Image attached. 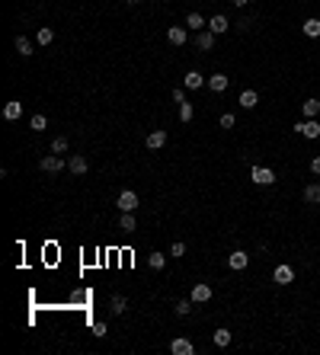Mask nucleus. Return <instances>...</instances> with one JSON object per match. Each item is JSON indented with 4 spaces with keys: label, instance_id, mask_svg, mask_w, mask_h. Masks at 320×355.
Returning <instances> with one entry per match:
<instances>
[{
    "label": "nucleus",
    "instance_id": "nucleus-15",
    "mask_svg": "<svg viewBox=\"0 0 320 355\" xmlns=\"http://www.w3.org/2000/svg\"><path fill=\"white\" fill-rule=\"evenodd\" d=\"M237 103H240L243 109H256V103H259V93H256V90H243L240 96H237Z\"/></svg>",
    "mask_w": 320,
    "mask_h": 355
},
{
    "label": "nucleus",
    "instance_id": "nucleus-27",
    "mask_svg": "<svg viewBox=\"0 0 320 355\" xmlns=\"http://www.w3.org/2000/svg\"><path fill=\"white\" fill-rule=\"evenodd\" d=\"M147 266L160 272L163 266H167V256H163V253H151V256H147Z\"/></svg>",
    "mask_w": 320,
    "mask_h": 355
},
{
    "label": "nucleus",
    "instance_id": "nucleus-23",
    "mask_svg": "<svg viewBox=\"0 0 320 355\" xmlns=\"http://www.w3.org/2000/svg\"><path fill=\"white\" fill-rule=\"evenodd\" d=\"M35 42H39V45H52L55 42V29L52 26H42L39 32H35Z\"/></svg>",
    "mask_w": 320,
    "mask_h": 355
},
{
    "label": "nucleus",
    "instance_id": "nucleus-20",
    "mask_svg": "<svg viewBox=\"0 0 320 355\" xmlns=\"http://www.w3.org/2000/svg\"><path fill=\"white\" fill-rule=\"evenodd\" d=\"M301 29H304V35H307V39H317V35H320V19H317V16L304 19V22H301Z\"/></svg>",
    "mask_w": 320,
    "mask_h": 355
},
{
    "label": "nucleus",
    "instance_id": "nucleus-40",
    "mask_svg": "<svg viewBox=\"0 0 320 355\" xmlns=\"http://www.w3.org/2000/svg\"><path fill=\"white\" fill-rule=\"evenodd\" d=\"M317 58H320V55H317Z\"/></svg>",
    "mask_w": 320,
    "mask_h": 355
},
{
    "label": "nucleus",
    "instance_id": "nucleus-11",
    "mask_svg": "<svg viewBox=\"0 0 320 355\" xmlns=\"http://www.w3.org/2000/svg\"><path fill=\"white\" fill-rule=\"evenodd\" d=\"M67 170L74 173V176H84V173H87V157H80V154H70V160H67Z\"/></svg>",
    "mask_w": 320,
    "mask_h": 355
},
{
    "label": "nucleus",
    "instance_id": "nucleus-34",
    "mask_svg": "<svg viewBox=\"0 0 320 355\" xmlns=\"http://www.w3.org/2000/svg\"><path fill=\"white\" fill-rule=\"evenodd\" d=\"M173 103H186V87H176L173 90Z\"/></svg>",
    "mask_w": 320,
    "mask_h": 355
},
{
    "label": "nucleus",
    "instance_id": "nucleus-5",
    "mask_svg": "<svg viewBox=\"0 0 320 355\" xmlns=\"http://www.w3.org/2000/svg\"><path fill=\"white\" fill-rule=\"evenodd\" d=\"M39 167H42L45 173H61V170L67 167V160H61L58 154H48V157H42V163H39Z\"/></svg>",
    "mask_w": 320,
    "mask_h": 355
},
{
    "label": "nucleus",
    "instance_id": "nucleus-24",
    "mask_svg": "<svg viewBox=\"0 0 320 355\" xmlns=\"http://www.w3.org/2000/svg\"><path fill=\"white\" fill-rule=\"evenodd\" d=\"M13 45H16L19 58H29V55H32V42L26 39V35H16V42H13Z\"/></svg>",
    "mask_w": 320,
    "mask_h": 355
},
{
    "label": "nucleus",
    "instance_id": "nucleus-38",
    "mask_svg": "<svg viewBox=\"0 0 320 355\" xmlns=\"http://www.w3.org/2000/svg\"><path fill=\"white\" fill-rule=\"evenodd\" d=\"M125 4H141V0H125Z\"/></svg>",
    "mask_w": 320,
    "mask_h": 355
},
{
    "label": "nucleus",
    "instance_id": "nucleus-9",
    "mask_svg": "<svg viewBox=\"0 0 320 355\" xmlns=\"http://www.w3.org/2000/svg\"><path fill=\"white\" fill-rule=\"evenodd\" d=\"M118 208H122V211H135L138 208V192H132V189L118 192Z\"/></svg>",
    "mask_w": 320,
    "mask_h": 355
},
{
    "label": "nucleus",
    "instance_id": "nucleus-7",
    "mask_svg": "<svg viewBox=\"0 0 320 355\" xmlns=\"http://www.w3.org/2000/svg\"><path fill=\"white\" fill-rule=\"evenodd\" d=\"M215 39H218V35L211 32V29H202V32H195V48H202V52H211V48H215Z\"/></svg>",
    "mask_w": 320,
    "mask_h": 355
},
{
    "label": "nucleus",
    "instance_id": "nucleus-8",
    "mask_svg": "<svg viewBox=\"0 0 320 355\" xmlns=\"http://www.w3.org/2000/svg\"><path fill=\"white\" fill-rule=\"evenodd\" d=\"M170 352H173V355H195V346H192L186 336H176V339L170 342Z\"/></svg>",
    "mask_w": 320,
    "mask_h": 355
},
{
    "label": "nucleus",
    "instance_id": "nucleus-22",
    "mask_svg": "<svg viewBox=\"0 0 320 355\" xmlns=\"http://www.w3.org/2000/svg\"><path fill=\"white\" fill-rule=\"evenodd\" d=\"M211 339H215V346L218 349H224V346H231V329H215V333H211Z\"/></svg>",
    "mask_w": 320,
    "mask_h": 355
},
{
    "label": "nucleus",
    "instance_id": "nucleus-30",
    "mask_svg": "<svg viewBox=\"0 0 320 355\" xmlns=\"http://www.w3.org/2000/svg\"><path fill=\"white\" fill-rule=\"evenodd\" d=\"M45 128H48V118H45L42 112H35L32 115V132H45Z\"/></svg>",
    "mask_w": 320,
    "mask_h": 355
},
{
    "label": "nucleus",
    "instance_id": "nucleus-39",
    "mask_svg": "<svg viewBox=\"0 0 320 355\" xmlns=\"http://www.w3.org/2000/svg\"><path fill=\"white\" fill-rule=\"evenodd\" d=\"M301 4H307V0H301Z\"/></svg>",
    "mask_w": 320,
    "mask_h": 355
},
{
    "label": "nucleus",
    "instance_id": "nucleus-6",
    "mask_svg": "<svg viewBox=\"0 0 320 355\" xmlns=\"http://www.w3.org/2000/svg\"><path fill=\"white\" fill-rule=\"evenodd\" d=\"M228 266H231L234 272L247 269V266H250V253H247V250H234V253L228 256Z\"/></svg>",
    "mask_w": 320,
    "mask_h": 355
},
{
    "label": "nucleus",
    "instance_id": "nucleus-1",
    "mask_svg": "<svg viewBox=\"0 0 320 355\" xmlns=\"http://www.w3.org/2000/svg\"><path fill=\"white\" fill-rule=\"evenodd\" d=\"M294 132H298L301 138H307V141H317L320 138V122L317 118H304V122L294 125Z\"/></svg>",
    "mask_w": 320,
    "mask_h": 355
},
{
    "label": "nucleus",
    "instance_id": "nucleus-16",
    "mask_svg": "<svg viewBox=\"0 0 320 355\" xmlns=\"http://www.w3.org/2000/svg\"><path fill=\"white\" fill-rule=\"evenodd\" d=\"M163 144H167V132H163V128H157V132L147 135V147H151V150H160Z\"/></svg>",
    "mask_w": 320,
    "mask_h": 355
},
{
    "label": "nucleus",
    "instance_id": "nucleus-29",
    "mask_svg": "<svg viewBox=\"0 0 320 355\" xmlns=\"http://www.w3.org/2000/svg\"><path fill=\"white\" fill-rule=\"evenodd\" d=\"M109 311H112V314H125V311H128V301L122 298V294H115V298H112V307H109Z\"/></svg>",
    "mask_w": 320,
    "mask_h": 355
},
{
    "label": "nucleus",
    "instance_id": "nucleus-12",
    "mask_svg": "<svg viewBox=\"0 0 320 355\" xmlns=\"http://www.w3.org/2000/svg\"><path fill=\"white\" fill-rule=\"evenodd\" d=\"M167 39H170V45H186L189 32H186V26H170L167 29Z\"/></svg>",
    "mask_w": 320,
    "mask_h": 355
},
{
    "label": "nucleus",
    "instance_id": "nucleus-21",
    "mask_svg": "<svg viewBox=\"0 0 320 355\" xmlns=\"http://www.w3.org/2000/svg\"><path fill=\"white\" fill-rule=\"evenodd\" d=\"M301 112H304L307 118H317V115H320V99H304V103H301Z\"/></svg>",
    "mask_w": 320,
    "mask_h": 355
},
{
    "label": "nucleus",
    "instance_id": "nucleus-35",
    "mask_svg": "<svg viewBox=\"0 0 320 355\" xmlns=\"http://www.w3.org/2000/svg\"><path fill=\"white\" fill-rule=\"evenodd\" d=\"M93 333H96V339H103V336H106V323L96 320V323H93Z\"/></svg>",
    "mask_w": 320,
    "mask_h": 355
},
{
    "label": "nucleus",
    "instance_id": "nucleus-28",
    "mask_svg": "<svg viewBox=\"0 0 320 355\" xmlns=\"http://www.w3.org/2000/svg\"><path fill=\"white\" fill-rule=\"evenodd\" d=\"M192 307H195V301H192V298H183V301H176V314L186 317V314H192Z\"/></svg>",
    "mask_w": 320,
    "mask_h": 355
},
{
    "label": "nucleus",
    "instance_id": "nucleus-13",
    "mask_svg": "<svg viewBox=\"0 0 320 355\" xmlns=\"http://www.w3.org/2000/svg\"><path fill=\"white\" fill-rule=\"evenodd\" d=\"M228 84H231V77H224V74H211L208 77V90L211 93H224V90H228Z\"/></svg>",
    "mask_w": 320,
    "mask_h": 355
},
{
    "label": "nucleus",
    "instance_id": "nucleus-32",
    "mask_svg": "<svg viewBox=\"0 0 320 355\" xmlns=\"http://www.w3.org/2000/svg\"><path fill=\"white\" fill-rule=\"evenodd\" d=\"M218 122H221V128H234V125H237V115H234V112H224Z\"/></svg>",
    "mask_w": 320,
    "mask_h": 355
},
{
    "label": "nucleus",
    "instance_id": "nucleus-3",
    "mask_svg": "<svg viewBox=\"0 0 320 355\" xmlns=\"http://www.w3.org/2000/svg\"><path fill=\"white\" fill-rule=\"evenodd\" d=\"M272 282H276V285H291V282H294V269H291L288 263L276 266V272H272Z\"/></svg>",
    "mask_w": 320,
    "mask_h": 355
},
{
    "label": "nucleus",
    "instance_id": "nucleus-18",
    "mask_svg": "<svg viewBox=\"0 0 320 355\" xmlns=\"http://www.w3.org/2000/svg\"><path fill=\"white\" fill-rule=\"evenodd\" d=\"M186 26L195 29V32H202V29H208V19H205L202 13H189V16H186Z\"/></svg>",
    "mask_w": 320,
    "mask_h": 355
},
{
    "label": "nucleus",
    "instance_id": "nucleus-31",
    "mask_svg": "<svg viewBox=\"0 0 320 355\" xmlns=\"http://www.w3.org/2000/svg\"><path fill=\"white\" fill-rule=\"evenodd\" d=\"M64 150H67V138L58 135V138L52 141V154H64Z\"/></svg>",
    "mask_w": 320,
    "mask_h": 355
},
{
    "label": "nucleus",
    "instance_id": "nucleus-37",
    "mask_svg": "<svg viewBox=\"0 0 320 355\" xmlns=\"http://www.w3.org/2000/svg\"><path fill=\"white\" fill-rule=\"evenodd\" d=\"M231 4H234V7H247V4H250V0H231Z\"/></svg>",
    "mask_w": 320,
    "mask_h": 355
},
{
    "label": "nucleus",
    "instance_id": "nucleus-4",
    "mask_svg": "<svg viewBox=\"0 0 320 355\" xmlns=\"http://www.w3.org/2000/svg\"><path fill=\"white\" fill-rule=\"evenodd\" d=\"M211 294H215V291H211V285H208V282H199V285H192L189 298H192L195 304H205V301H211Z\"/></svg>",
    "mask_w": 320,
    "mask_h": 355
},
{
    "label": "nucleus",
    "instance_id": "nucleus-26",
    "mask_svg": "<svg viewBox=\"0 0 320 355\" xmlns=\"http://www.w3.org/2000/svg\"><path fill=\"white\" fill-rule=\"evenodd\" d=\"M195 115V106L192 103H180V122H192Z\"/></svg>",
    "mask_w": 320,
    "mask_h": 355
},
{
    "label": "nucleus",
    "instance_id": "nucleus-36",
    "mask_svg": "<svg viewBox=\"0 0 320 355\" xmlns=\"http://www.w3.org/2000/svg\"><path fill=\"white\" fill-rule=\"evenodd\" d=\"M311 173H317V176H320V154H317V157L311 160Z\"/></svg>",
    "mask_w": 320,
    "mask_h": 355
},
{
    "label": "nucleus",
    "instance_id": "nucleus-33",
    "mask_svg": "<svg viewBox=\"0 0 320 355\" xmlns=\"http://www.w3.org/2000/svg\"><path fill=\"white\" fill-rule=\"evenodd\" d=\"M183 253H186V243H183V240H173V246H170V256H173V259H180Z\"/></svg>",
    "mask_w": 320,
    "mask_h": 355
},
{
    "label": "nucleus",
    "instance_id": "nucleus-2",
    "mask_svg": "<svg viewBox=\"0 0 320 355\" xmlns=\"http://www.w3.org/2000/svg\"><path fill=\"white\" fill-rule=\"evenodd\" d=\"M250 180L256 186H272L276 183V173H272L269 167H250Z\"/></svg>",
    "mask_w": 320,
    "mask_h": 355
},
{
    "label": "nucleus",
    "instance_id": "nucleus-14",
    "mask_svg": "<svg viewBox=\"0 0 320 355\" xmlns=\"http://www.w3.org/2000/svg\"><path fill=\"white\" fill-rule=\"evenodd\" d=\"M19 115H22V103H19V99H10V103L4 106V118H7V122H16Z\"/></svg>",
    "mask_w": 320,
    "mask_h": 355
},
{
    "label": "nucleus",
    "instance_id": "nucleus-19",
    "mask_svg": "<svg viewBox=\"0 0 320 355\" xmlns=\"http://www.w3.org/2000/svg\"><path fill=\"white\" fill-rule=\"evenodd\" d=\"M304 202H307V205H320V183L304 186Z\"/></svg>",
    "mask_w": 320,
    "mask_h": 355
},
{
    "label": "nucleus",
    "instance_id": "nucleus-17",
    "mask_svg": "<svg viewBox=\"0 0 320 355\" xmlns=\"http://www.w3.org/2000/svg\"><path fill=\"white\" fill-rule=\"evenodd\" d=\"M208 29L215 32V35H224V32L231 29V22H228V16H211L208 19Z\"/></svg>",
    "mask_w": 320,
    "mask_h": 355
},
{
    "label": "nucleus",
    "instance_id": "nucleus-25",
    "mask_svg": "<svg viewBox=\"0 0 320 355\" xmlns=\"http://www.w3.org/2000/svg\"><path fill=\"white\" fill-rule=\"evenodd\" d=\"M118 227H122V231H135V227H138V221L132 218V211H122V218H118Z\"/></svg>",
    "mask_w": 320,
    "mask_h": 355
},
{
    "label": "nucleus",
    "instance_id": "nucleus-10",
    "mask_svg": "<svg viewBox=\"0 0 320 355\" xmlns=\"http://www.w3.org/2000/svg\"><path fill=\"white\" fill-rule=\"evenodd\" d=\"M205 84H208V80L199 74V70H189V74L183 77V87H186V90H202Z\"/></svg>",
    "mask_w": 320,
    "mask_h": 355
}]
</instances>
